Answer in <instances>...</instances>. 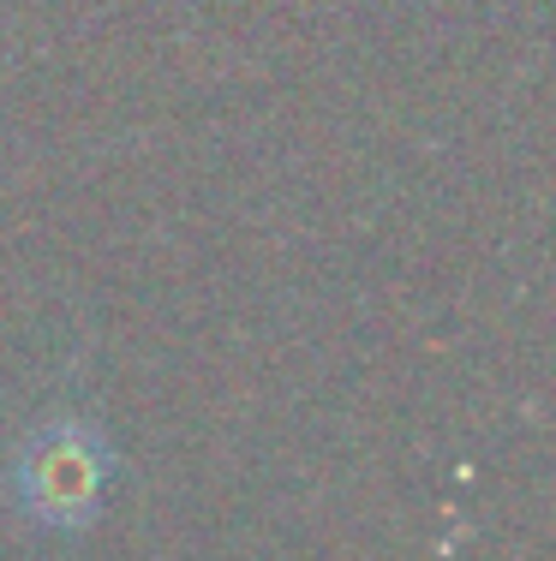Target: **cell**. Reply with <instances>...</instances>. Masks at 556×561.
<instances>
[{
	"label": "cell",
	"mask_w": 556,
	"mask_h": 561,
	"mask_svg": "<svg viewBox=\"0 0 556 561\" xmlns=\"http://www.w3.org/2000/svg\"><path fill=\"white\" fill-rule=\"evenodd\" d=\"M114 478V448L97 424L84 419H55L19 448L12 460V502L31 526L78 531L97 519L102 496Z\"/></svg>",
	"instance_id": "cell-1"
}]
</instances>
